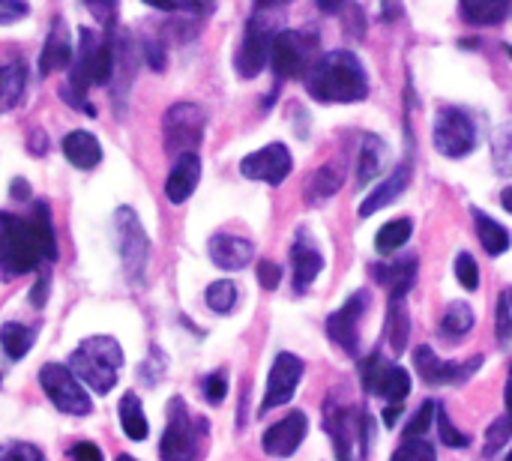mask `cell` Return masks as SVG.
I'll use <instances>...</instances> for the list:
<instances>
[{
  "instance_id": "ee69618b",
  "label": "cell",
  "mask_w": 512,
  "mask_h": 461,
  "mask_svg": "<svg viewBox=\"0 0 512 461\" xmlns=\"http://www.w3.org/2000/svg\"><path fill=\"white\" fill-rule=\"evenodd\" d=\"M225 393H228V378H225V372H213V375L204 378V399H207L210 405H219V402L225 399Z\"/></svg>"
},
{
  "instance_id": "7402d4cb",
  "label": "cell",
  "mask_w": 512,
  "mask_h": 461,
  "mask_svg": "<svg viewBox=\"0 0 512 461\" xmlns=\"http://www.w3.org/2000/svg\"><path fill=\"white\" fill-rule=\"evenodd\" d=\"M408 183H411V165L405 162V165H399L384 183H378L372 192H369V198L360 204V216L363 219H369V216H375L378 210H384V207H390L405 189H408Z\"/></svg>"
},
{
  "instance_id": "f5cc1de1",
  "label": "cell",
  "mask_w": 512,
  "mask_h": 461,
  "mask_svg": "<svg viewBox=\"0 0 512 461\" xmlns=\"http://www.w3.org/2000/svg\"><path fill=\"white\" fill-rule=\"evenodd\" d=\"M48 291H51V279H48V276H39L36 285H33V291H30V303H33L36 309H42L45 300H48Z\"/></svg>"
},
{
  "instance_id": "83f0119b",
  "label": "cell",
  "mask_w": 512,
  "mask_h": 461,
  "mask_svg": "<svg viewBox=\"0 0 512 461\" xmlns=\"http://www.w3.org/2000/svg\"><path fill=\"white\" fill-rule=\"evenodd\" d=\"M27 87V66L24 63H6L0 66V114L12 111Z\"/></svg>"
},
{
  "instance_id": "7c38bea8",
  "label": "cell",
  "mask_w": 512,
  "mask_h": 461,
  "mask_svg": "<svg viewBox=\"0 0 512 461\" xmlns=\"http://www.w3.org/2000/svg\"><path fill=\"white\" fill-rule=\"evenodd\" d=\"M270 45H273V30L261 21V15H255V18L246 24L240 51H237V57H234L237 75H240V78H255V75H261V69L270 63Z\"/></svg>"
},
{
  "instance_id": "484cf974",
  "label": "cell",
  "mask_w": 512,
  "mask_h": 461,
  "mask_svg": "<svg viewBox=\"0 0 512 461\" xmlns=\"http://www.w3.org/2000/svg\"><path fill=\"white\" fill-rule=\"evenodd\" d=\"M411 336V318H408V306L402 294H390V309H387V339L393 354H402Z\"/></svg>"
},
{
  "instance_id": "836d02e7",
  "label": "cell",
  "mask_w": 512,
  "mask_h": 461,
  "mask_svg": "<svg viewBox=\"0 0 512 461\" xmlns=\"http://www.w3.org/2000/svg\"><path fill=\"white\" fill-rule=\"evenodd\" d=\"M471 327H474V312H471V306H465V303H453V306L447 309V315L441 318V336L450 339V342L465 339V336L471 333Z\"/></svg>"
},
{
  "instance_id": "e7e4bbea",
  "label": "cell",
  "mask_w": 512,
  "mask_h": 461,
  "mask_svg": "<svg viewBox=\"0 0 512 461\" xmlns=\"http://www.w3.org/2000/svg\"><path fill=\"white\" fill-rule=\"evenodd\" d=\"M510 300H512V291H510ZM510 306H512V303H510Z\"/></svg>"
},
{
  "instance_id": "db71d44e",
  "label": "cell",
  "mask_w": 512,
  "mask_h": 461,
  "mask_svg": "<svg viewBox=\"0 0 512 461\" xmlns=\"http://www.w3.org/2000/svg\"><path fill=\"white\" fill-rule=\"evenodd\" d=\"M12 198L18 201H27L30 198V186H27V180H12Z\"/></svg>"
},
{
  "instance_id": "94428289",
  "label": "cell",
  "mask_w": 512,
  "mask_h": 461,
  "mask_svg": "<svg viewBox=\"0 0 512 461\" xmlns=\"http://www.w3.org/2000/svg\"><path fill=\"white\" fill-rule=\"evenodd\" d=\"M117 461H135V459H132V456H120V459H117Z\"/></svg>"
},
{
  "instance_id": "ffe728a7",
  "label": "cell",
  "mask_w": 512,
  "mask_h": 461,
  "mask_svg": "<svg viewBox=\"0 0 512 461\" xmlns=\"http://www.w3.org/2000/svg\"><path fill=\"white\" fill-rule=\"evenodd\" d=\"M198 180H201V159L198 153H186V156H177V165L171 168L168 180H165V195L171 204H183L192 198V192L198 189Z\"/></svg>"
},
{
  "instance_id": "4fadbf2b",
  "label": "cell",
  "mask_w": 512,
  "mask_h": 461,
  "mask_svg": "<svg viewBox=\"0 0 512 461\" xmlns=\"http://www.w3.org/2000/svg\"><path fill=\"white\" fill-rule=\"evenodd\" d=\"M294 168V159H291V150L279 141L249 153L243 162H240V174L249 177V180H261V183H270V186H279Z\"/></svg>"
},
{
  "instance_id": "9c48e42d",
  "label": "cell",
  "mask_w": 512,
  "mask_h": 461,
  "mask_svg": "<svg viewBox=\"0 0 512 461\" xmlns=\"http://www.w3.org/2000/svg\"><path fill=\"white\" fill-rule=\"evenodd\" d=\"M39 384L45 390V396L51 399V405L69 417H87L93 411V399L84 393L81 381L72 375L69 366L60 363H48L39 369Z\"/></svg>"
},
{
  "instance_id": "8d00e7d4",
  "label": "cell",
  "mask_w": 512,
  "mask_h": 461,
  "mask_svg": "<svg viewBox=\"0 0 512 461\" xmlns=\"http://www.w3.org/2000/svg\"><path fill=\"white\" fill-rule=\"evenodd\" d=\"M435 417H438V405H435V402H423L420 411H417V414L411 417V423L405 426V438H423V435L432 429Z\"/></svg>"
},
{
  "instance_id": "cb8c5ba5",
  "label": "cell",
  "mask_w": 512,
  "mask_h": 461,
  "mask_svg": "<svg viewBox=\"0 0 512 461\" xmlns=\"http://www.w3.org/2000/svg\"><path fill=\"white\" fill-rule=\"evenodd\" d=\"M372 276H378V282L390 285V294H402V297H408V291H411V288H414V282H417V258H414V255H408V258L393 261L390 267L375 264V267H372Z\"/></svg>"
},
{
  "instance_id": "ba28073f",
  "label": "cell",
  "mask_w": 512,
  "mask_h": 461,
  "mask_svg": "<svg viewBox=\"0 0 512 461\" xmlns=\"http://www.w3.org/2000/svg\"><path fill=\"white\" fill-rule=\"evenodd\" d=\"M315 36L312 33H297V30H282L273 36L270 45V66L279 78H306L309 69L315 66Z\"/></svg>"
},
{
  "instance_id": "8992f818",
  "label": "cell",
  "mask_w": 512,
  "mask_h": 461,
  "mask_svg": "<svg viewBox=\"0 0 512 461\" xmlns=\"http://www.w3.org/2000/svg\"><path fill=\"white\" fill-rule=\"evenodd\" d=\"M114 231H117V249L123 261V273L132 285H141L147 276V261H150V240L135 216L132 207H117L114 213Z\"/></svg>"
},
{
  "instance_id": "5bb4252c",
  "label": "cell",
  "mask_w": 512,
  "mask_h": 461,
  "mask_svg": "<svg viewBox=\"0 0 512 461\" xmlns=\"http://www.w3.org/2000/svg\"><path fill=\"white\" fill-rule=\"evenodd\" d=\"M366 306H369V294L366 291H357V294H351L345 300V306L339 312H333L327 318V336L339 348H345L348 354H357L360 351V327L357 324H360Z\"/></svg>"
},
{
  "instance_id": "52a82bcc",
  "label": "cell",
  "mask_w": 512,
  "mask_h": 461,
  "mask_svg": "<svg viewBox=\"0 0 512 461\" xmlns=\"http://www.w3.org/2000/svg\"><path fill=\"white\" fill-rule=\"evenodd\" d=\"M204 126H207V114L201 105L195 102H177L165 111V150L171 156H186L195 153L204 141Z\"/></svg>"
},
{
  "instance_id": "f6af8a7d",
  "label": "cell",
  "mask_w": 512,
  "mask_h": 461,
  "mask_svg": "<svg viewBox=\"0 0 512 461\" xmlns=\"http://www.w3.org/2000/svg\"><path fill=\"white\" fill-rule=\"evenodd\" d=\"M84 6L96 15V21L111 30L114 27V15H117V0H84Z\"/></svg>"
},
{
  "instance_id": "30bf717a",
  "label": "cell",
  "mask_w": 512,
  "mask_h": 461,
  "mask_svg": "<svg viewBox=\"0 0 512 461\" xmlns=\"http://www.w3.org/2000/svg\"><path fill=\"white\" fill-rule=\"evenodd\" d=\"M435 147L447 159H462L477 147V126L462 108H441L435 117Z\"/></svg>"
},
{
  "instance_id": "e575fe53",
  "label": "cell",
  "mask_w": 512,
  "mask_h": 461,
  "mask_svg": "<svg viewBox=\"0 0 512 461\" xmlns=\"http://www.w3.org/2000/svg\"><path fill=\"white\" fill-rule=\"evenodd\" d=\"M204 303H207L213 312L228 315V312L237 306V288H234V282H231V279H219V282L207 285V291H204Z\"/></svg>"
},
{
  "instance_id": "60d3db41",
  "label": "cell",
  "mask_w": 512,
  "mask_h": 461,
  "mask_svg": "<svg viewBox=\"0 0 512 461\" xmlns=\"http://www.w3.org/2000/svg\"><path fill=\"white\" fill-rule=\"evenodd\" d=\"M165 366H168V360L162 357V351L150 348V357L138 366V378H144V384L153 387L159 381V375H165Z\"/></svg>"
},
{
  "instance_id": "603a6c76",
  "label": "cell",
  "mask_w": 512,
  "mask_h": 461,
  "mask_svg": "<svg viewBox=\"0 0 512 461\" xmlns=\"http://www.w3.org/2000/svg\"><path fill=\"white\" fill-rule=\"evenodd\" d=\"M60 147H63V156L69 159V165H75L81 171H90L102 162V144L87 129H72L69 135H63Z\"/></svg>"
},
{
  "instance_id": "9a60e30c",
  "label": "cell",
  "mask_w": 512,
  "mask_h": 461,
  "mask_svg": "<svg viewBox=\"0 0 512 461\" xmlns=\"http://www.w3.org/2000/svg\"><path fill=\"white\" fill-rule=\"evenodd\" d=\"M414 366L426 384H462L483 366V357H474L468 363H447V360H438L429 345H420L414 351Z\"/></svg>"
},
{
  "instance_id": "c3c4849f",
  "label": "cell",
  "mask_w": 512,
  "mask_h": 461,
  "mask_svg": "<svg viewBox=\"0 0 512 461\" xmlns=\"http://www.w3.org/2000/svg\"><path fill=\"white\" fill-rule=\"evenodd\" d=\"M495 168L501 174H512V135L498 141V147H495Z\"/></svg>"
},
{
  "instance_id": "d6986e66",
  "label": "cell",
  "mask_w": 512,
  "mask_h": 461,
  "mask_svg": "<svg viewBox=\"0 0 512 461\" xmlns=\"http://www.w3.org/2000/svg\"><path fill=\"white\" fill-rule=\"evenodd\" d=\"M207 252H210V261L219 270H243L255 258V246L249 240H243V237H234V234H216V237H210Z\"/></svg>"
},
{
  "instance_id": "f546056e",
  "label": "cell",
  "mask_w": 512,
  "mask_h": 461,
  "mask_svg": "<svg viewBox=\"0 0 512 461\" xmlns=\"http://www.w3.org/2000/svg\"><path fill=\"white\" fill-rule=\"evenodd\" d=\"M120 426L126 432L129 441H144L150 435V426H147V414L141 408V399L135 393H126L120 399Z\"/></svg>"
},
{
  "instance_id": "6f0895ef",
  "label": "cell",
  "mask_w": 512,
  "mask_h": 461,
  "mask_svg": "<svg viewBox=\"0 0 512 461\" xmlns=\"http://www.w3.org/2000/svg\"><path fill=\"white\" fill-rule=\"evenodd\" d=\"M501 204H504L507 213H512V186H507V189L501 192Z\"/></svg>"
},
{
  "instance_id": "f907efd6",
  "label": "cell",
  "mask_w": 512,
  "mask_h": 461,
  "mask_svg": "<svg viewBox=\"0 0 512 461\" xmlns=\"http://www.w3.org/2000/svg\"><path fill=\"white\" fill-rule=\"evenodd\" d=\"M159 12H183V9H198V0H141Z\"/></svg>"
},
{
  "instance_id": "9f6ffc18",
  "label": "cell",
  "mask_w": 512,
  "mask_h": 461,
  "mask_svg": "<svg viewBox=\"0 0 512 461\" xmlns=\"http://www.w3.org/2000/svg\"><path fill=\"white\" fill-rule=\"evenodd\" d=\"M345 3L348 0H318V6H321V12H339V9H345Z\"/></svg>"
},
{
  "instance_id": "681fc988",
  "label": "cell",
  "mask_w": 512,
  "mask_h": 461,
  "mask_svg": "<svg viewBox=\"0 0 512 461\" xmlns=\"http://www.w3.org/2000/svg\"><path fill=\"white\" fill-rule=\"evenodd\" d=\"M144 57H147V63H150V69H156V72H162L165 69V48L156 42V39H144Z\"/></svg>"
},
{
  "instance_id": "3957f363",
  "label": "cell",
  "mask_w": 512,
  "mask_h": 461,
  "mask_svg": "<svg viewBox=\"0 0 512 461\" xmlns=\"http://www.w3.org/2000/svg\"><path fill=\"white\" fill-rule=\"evenodd\" d=\"M78 36L81 42L69 66V84L63 87V99L93 117L96 108L84 96L93 84H108L114 75V33L108 30L105 36H93V30L81 27Z\"/></svg>"
},
{
  "instance_id": "6da1fadb",
  "label": "cell",
  "mask_w": 512,
  "mask_h": 461,
  "mask_svg": "<svg viewBox=\"0 0 512 461\" xmlns=\"http://www.w3.org/2000/svg\"><path fill=\"white\" fill-rule=\"evenodd\" d=\"M57 258V237L45 204H33L30 216L0 213V276L15 279Z\"/></svg>"
},
{
  "instance_id": "be15d7a7",
  "label": "cell",
  "mask_w": 512,
  "mask_h": 461,
  "mask_svg": "<svg viewBox=\"0 0 512 461\" xmlns=\"http://www.w3.org/2000/svg\"><path fill=\"white\" fill-rule=\"evenodd\" d=\"M507 461H512V453H510V456H507Z\"/></svg>"
},
{
  "instance_id": "e0dca14e",
  "label": "cell",
  "mask_w": 512,
  "mask_h": 461,
  "mask_svg": "<svg viewBox=\"0 0 512 461\" xmlns=\"http://www.w3.org/2000/svg\"><path fill=\"white\" fill-rule=\"evenodd\" d=\"M306 432H309V417H306L303 411H294V414H288L285 420L273 423V426L264 432L261 447H264V453L273 456V459H288V456L297 453V447L303 444Z\"/></svg>"
},
{
  "instance_id": "8fae6325",
  "label": "cell",
  "mask_w": 512,
  "mask_h": 461,
  "mask_svg": "<svg viewBox=\"0 0 512 461\" xmlns=\"http://www.w3.org/2000/svg\"><path fill=\"white\" fill-rule=\"evenodd\" d=\"M360 375H363V390L366 393H375V396H384L390 402H402L408 393H411V378L405 369L399 366H390L381 354H372L363 366H360Z\"/></svg>"
},
{
  "instance_id": "d590c367",
  "label": "cell",
  "mask_w": 512,
  "mask_h": 461,
  "mask_svg": "<svg viewBox=\"0 0 512 461\" xmlns=\"http://www.w3.org/2000/svg\"><path fill=\"white\" fill-rule=\"evenodd\" d=\"M435 423H438V432H441V444H444V447H450V450H465V447H471V438H468L465 432H459V429L450 423V417H447L444 408H438Z\"/></svg>"
},
{
  "instance_id": "f35d334b",
  "label": "cell",
  "mask_w": 512,
  "mask_h": 461,
  "mask_svg": "<svg viewBox=\"0 0 512 461\" xmlns=\"http://www.w3.org/2000/svg\"><path fill=\"white\" fill-rule=\"evenodd\" d=\"M456 279H459V285L465 291H477L480 288V267H477L474 255L459 252V258H456Z\"/></svg>"
},
{
  "instance_id": "74e56055",
  "label": "cell",
  "mask_w": 512,
  "mask_h": 461,
  "mask_svg": "<svg viewBox=\"0 0 512 461\" xmlns=\"http://www.w3.org/2000/svg\"><path fill=\"white\" fill-rule=\"evenodd\" d=\"M390 461H438L435 456V447L432 444H426V441H414V438H405V444L396 450V456Z\"/></svg>"
},
{
  "instance_id": "ac0fdd59",
  "label": "cell",
  "mask_w": 512,
  "mask_h": 461,
  "mask_svg": "<svg viewBox=\"0 0 512 461\" xmlns=\"http://www.w3.org/2000/svg\"><path fill=\"white\" fill-rule=\"evenodd\" d=\"M75 60L72 54V36H69V24L57 15L54 24H51V33L45 39V48L39 54V72L42 75H51L57 69H69Z\"/></svg>"
},
{
  "instance_id": "bcb514c9",
  "label": "cell",
  "mask_w": 512,
  "mask_h": 461,
  "mask_svg": "<svg viewBox=\"0 0 512 461\" xmlns=\"http://www.w3.org/2000/svg\"><path fill=\"white\" fill-rule=\"evenodd\" d=\"M27 12H30L27 0H0V24H15L27 18Z\"/></svg>"
},
{
  "instance_id": "b9f144b4",
  "label": "cell",
  "mask_w": 512,
  "mask_h": 461,
  "mask_svg": "<svg viewBox=\"0 0 512 461\" xmlns=\"http://www.w3.org/2000/svg\"><path fill=\"white\" fill-rule=\"evenodd\" d=\"M0 461H45V456L33 447V444H0Z\"/></svg>"
},
{
  "instance_id": "d6a6232c",
  "label": "cell",
  "mask_w": 512,
  "mask_h": 461,
  "mask_svg": "<svg viewBox=\"0 0 512 461\" xmlns=\"http://www.w3.org/2000/svg\"><path fill=\"white\" fill-rule=\"evenodd\" d=\"M411 234H414L411 219H393V222H387V225L378 231L375 249H378L381 255H393V252H399V249L411 240Z\"/></svg>"
},
{
  "instance_id": "f1b7e54d",
  "label": "cell",
  "mask_w": 512,
  "mask_h": 461,
  "mask_svg": "<svg viewBox=\"0 0 512 461\" xmlns=\"http://www.w3.org/2000/svg\"><path fill=\"white\" fill-rule=\"evenodd\" d=\"M33 342H36V327L15 324V321H9V324L0 327V348L9 354V360L27 357L30 348H33Z\"/></svg>"
},
{
  "instance_id": "277c9868",
  "label": "cell",
  "mask_w": 512,
  "mask_h": 461,
  "mask_svg": "<svg viewBox=\"0 0 512 461\" xmlns=\"http://www.w3.org/2000/svg\"><path fill=\"white\" fill-rule=\"evenodd\" d=\"M120 366H123V348L111 336H90L69 357L72 375L99 396L114 390Z\"/></svg>"
},
{
  "instance_id": "7dc6e473",
  "label": "cell",
  "mask_w": 512,
  "mask_h": 461,
  "mask_svg": "<svg viewBox=\"0 0 512 461\" xmlns=\"http://www.w3.org/2000/svg\"><path fill=\"white\" fill-rule=\"evenodd\" d=\"M258 282H261V288L276 291L279 282H282V267L273 264V261H261V264H258Z\"/></svg>"
},
{
  "instance_id": "11a10c76",
  "label": "cell",
  "mask_w": 512,
  "mask_h": 461,
  "mask_svg": "<svg viewBox=\"0 0 512 461\" xmlns=\"http://www.w3.org/2000/svg\"><path fill=\"white\" fill-rule=\"evenodd\" d=\"M399 417H402V402H393V405L384 408V423H387V426H393Z\"/></svg>"
},
{
  "instance_id": "7a4b0ae2",
  "label": "cell",
  "mask_w": 512,
  "mask_h": 461,
  "mask_svg": "<svg viewBox=\"0 0 512 461\" xmlns=\"http://www.w3.org/2000/svg\"><path fill=\"white\" fill-rule=\"evenodd\" d=\"M306 90L318 102H360L369 96V75L357 54L339 48L315 60L306 75Z\"/></svg>"
},
{
  "instance_id": "ab89813d",
  "label": "cell",
  "mask_w": 512,
  "mask_h": 461,
  "mask_svg": "<svg viewBox=\"0 0 512 461\" xmlns=\"http://www.w3.org/2000/svg\"><path fill=\"white\" fill-rule=\"evenodd\" d=\"M512 438V417H501L498 423H492V429L486 432V456H495L501 447H507V441Z\"/></svg>"
},
{
  "instance_id": "1f68e13d",
  "label": "cell",
  "mask_w": 512,
  "mask_h": 461,
  "mask_svg": "<svg viewBox=\"0 0 512 461\" xmlns=\"http://www.w3.org/2000/svg\"><path fill=\"white\" fill-rule=\"evenodd\" d=\"M342 186V171L336 165H321L312 177H309V186H306V201L309 204H318V201H327L330 195H336Z\"/></svg>"
},
{
  "instance_id": "680465c9",
  "label": "cell",
  "mask_w": 512,
  "mask_h": 461,
  "mask_svg": "<svg viewBox=\"0 0 512 461\" xmlns=\"http://www.w3.org/2000/svg\"><path fill=\"white\" fill-rule=\"evenodd\" d=\"M504 399H507V414L512 417V372H510V378H507V390H504Z\"/></svg>"
},
{
  "instance_id": "7bdbcfd3",
  "label": "cell",
  "mask_w": 512,
  "mask_h": 461,
  "mask_svg": "<svg viewBox=\"0 0 512 461\" xmlns=\"http://www.w3.org/2000/svg\"><path fill=\"white\" fill-rule=\"evenodd\" d=\"M498 342L501 345H510L512 342V312H510V294H501L498 297Z\"/></svg>"
},
{
  "instance_id": "6125c7cd",
  "label": "cell",
  "mask_w": 512,
  "mask_h": 461,
  "mask_svg": "<svg viewBox=\"0 0 512 461\" xmlns=\"http://www.w3.org/2000/svg\"><path fill=\"white\" fill-rule=\"evenodd\" d=\"M507 54H510V57H512V45H507Z\"/></svg>"
},
{
  "instance_id": "5b68a950",
  "label": "cell",
  "mask_w": 512,
  "mask_h": 461,
  "mask_svg": "<svg viewBox=\"0 0 512 461\" xmlns=\"http://www.w3.org/2000/svg\"><path fill=\"white\" fill-rule=\"evenodd\" d=\"M207 435V420L192 417L186 402L180 396L171 399L168 405V426L159 444V459L162 461H195L201 453V438Z\"/></svg>"
},
{
  "instance_id": "4dcf8cb0",
  "label": "cell",
  "mask_w": 512,
  "mask_h": 461,
  "mask_svg": "<svg viewBox=\"0 0 512 461\" xmlns=\"http://www.w3.org/2000/svg\"><path fill=\"white\" fill-rule=\"evenodd\" d=\"M474 222H477V234H480V243L489 255H504L510 249V231L495 222L492 216H486L483 210H474Z\"/></svg>"
},
{
  "instance_id": "2e32d148",
  "label": "cell",
  "mask_w": 512,
  "mask_h": 461,
  "mask_svg": "<svg viewBox=\"0 0 512 461\" xmlns=\"http://www.w3.org/2000/svg\"><path fill=\"white\" fill-rule=\"evenodd\" d=\"M303 369H306L303 360L294 357V354H288V351H282V354L276 357V363H273V369H270V378H267V396H264V402H261V414H267V411L285 405V402L294 396L297 384L303 381Z\"/></svg>"
},
{
  "instance_id": "d4e9b609",
  "label": "cell",
  "mask_w": 512,
  "mask_h": 461,
  "mask_svg": "<svg viewBox=\"0 0 512 461\" xmlns=\"http://www.w3.org/2000/svg\"><path fill=\"white\" fill-rule=\"evenodd\" d=\"M462 18L477 27H495L507 21L512 9V0H459Z\"/></svg>"
},
{
  "instance_id": "816d5d0a",
  "label": "cell",
  "mask_w": 512,
  "mask_h": 461,
  "mask_svg": "<svg viewBox=\"0 0 512 461\" xmlns=\"http://www.w3.org/2000/svg\"><path fill=\"white\" fill-rule=\"evenodd\" d=\"M72 461H105V459H102V450H99L96 444L81 441V444H75V447H72Z\"/></svg>"
},
{
  "instance_id": "4316f807",
  "label": "cell",
  "mask_w": 512,
  "mask_h": 461,
  "mask_svg": "<svg viewBox=\"0 0 512 461\" xmlns=\"http://www.w3.org/2000/svg\"><path fill=\"white\" fill-rule=\"evenodd\" d=\"M384 162H387V144H384V138H378V135H372V132H369V135L363 138V150H360L357 183H360V186L372 183V180L381 174Z\"/></svg>"
},
{
  "instance_id": "91938a15",
  "label": "cell",
  "mask_w": 512,
  "mask_h": 461,
  "mask_svg": "<svg viewBox=\"0 0 512 461\" xmlns=\"http://www.w3.org/2000/svg\"><path fill=\"white\" fill-rule=\"evenodd\" d=\"M258 6H273V3H288V0H255Z\"/></svg>"
},
{
  "instance_id": "44dd1931",
  "label": "cell",
  "mask_w": 512,
  "mask_h": 461,
  "mask_svg": "<svg viewBox=\"0 0 512 461\" xmlns=\"http://www.w3.org/2000/svg\"><path fill=\"white\" fill-rule=\"evenodd\" d=\"M291 264H294V288L297 291H306L324 267V258L306 231H300L294 246H291Z\"/></svg>"
}]
</instances>
